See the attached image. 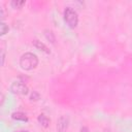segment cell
I'll use <instances>...</instances> for the list:
<instances>
[{
  "label": "cell",
  "instance_id": "obj_1",
  "mask_svg": "<svg viewBox=\"0 0 132 132\" xmlns=\"http://www.w3.org/2000/svg\"><path fill=\"white\" fill-rule=\"evenodd\" d=\"M38 58L33 53H25L20 58V66L24 70H32L38 65Z\"/></svg>",
  "mask_w": 132,
  "mask_h": 132
},
{
  "label": "cell",
  "instance_id": "obj_2",
  "mask_svg": "<svg viewBox=\"0 0 132 132\" xmlns=\"http://www.w3.org/2000/svg\"><path fill=\"white\" fill-rule=\"evenodd\" d=\"M64 21L69 28H75L78 24L77 12L72 7H66L64 10Z\"/></svg>",
  "mask_w": 132,
  "mask_h": 132
},
{
  "label": "cell",
  "instance_id": "obj_3",
  "mask_svg": "<svg viewBox=\"0 0 132 132\" xmlns=\"http://www.w3.org/2000/svg\"><path fill=\"white\" fill-rule=\"evenodd\" d=\"M10 92L16 95H27L29 93L28 87L22 81H13L9 88Z\"/></svg>",
  "mask_w": 132,
  "mask_h": 132
},
{
  "label": "cell",
  "instance_id": "obj_4",
  "mask_svg": "<svg viewBox=\"0 0 132 132\" xmlns=\"http://www.w3.org/2000/svg\"><path fill=\"white\" fill-rule=\"evenodd\" d=\"M69 125V118L67 116H61L57 122V130L58 132H66Z\"/></svg>",
  "mask_w": 132,
  "mask_h": 132
},
{
  "label": "cell",
  "instance_id": "obj_5",
  "mask_svg": "<svg viewBox=\"0 0 132 132\" xmlns=\"http://www.w3.org/2000/svg\"><path fill=\"white\" fill-rule=\"evenodd\" d=\"M33 45L38 50V51H40V52H42V53H44V54H50L51 53V51L48 50V47L43 43V42H41L40 40H34L33 41Z\"/></svg>",
  "mask_w": 132,
  "mask_h": 132
},
{
  "label": "cell",
  "instance_id": "obj_6",
  "mask_svg": "<svg viewBox=\"0 0 132 132\" xmlns=\"http://www.w3.org/2000/svg\"><path fill=\"white\" fill-rule=\"evenodd\" d=\"M11 118L15 121H21V122H27L28 121V118L27 116L24 113V112H21V111H16V112H13L11 114Z\"/></svg>",
  "mask_w": 132,
  "mask_h": 132
},
{
  "label": "cell",
  "instance_id": "obj_7",
  "mask_svg": "<svg viewBox=\"0 0 132 132\" xmlns=\"http://www.w3.org/2000/svg\"><path fill=\"white\" fill-rule=\"evenodd\" d=\"M37 121H38V123L42 126V127H44V128H47L48 127V125H50V119L45 116V114H39L38 116V118H37Z\"/></svg>",
  "mask_w": 132,
  "mask_h": 132
},
{
  "label": "cell",
  "instance_id": "obj_8",
  "mask_svg": "<svg viewBox=\"0 0 132 132\" xmlns=\"http://www.w3.org/2000/svg\"><path fill=\"white\" fill-rule=\"evenodd\" d=\"M44 37H45L46 40L50 41L51 43H55L56 37H55L53 31H51V30H44Z\"/></svg>",
  "mask_w": 132,
  "mask_h": 132
},
{
  "label": "cell",
  "instance_id": "obj_9",
  "mask_svg": "<svg viewBox=\"0 0 132 132\" xmlns=\"http://www.w3.org/2000/svg\"><path fill=\"white\" fill-rule=\"evenodd\" d=\"M10 5L13 8H22L25 5V1H16V0H14V1H11Z\"/></svg>",
  "mask_w": 132,
  "mask_h": 132
},
{
  "label": "cell",
  "instance_id": "obj_10",
  "mask_svg": "<svg viewBox=\"0 0 132 132\" xmlns=\"http://www.w3.org/2000/svg\"><path fill=\"white\" fill-rule=\"evenodd\" d=\"M8 30H9L8 26H7L4 22H2L1 25H0V32H1V35L3 36V35H5L6 33H8Z\"/></svg>",
  "mask_w": 132,
  "mask_h": 132
},
{
  "label": "cell",
  "instance_id": "obj_11",
  "mask_svg": "<svg viewBox=\"0 0 132 132\" xmlns=\"http://www.w3.org/2000/svg\"><path fill=\"white\" fill-rule=\"evenodd\" d=\"M39 99H40L39 93L36 92V91H33V92L31 93V95H30V100H31V101H38Z\"/></svg>",
  "mask_w": 132,
  "mask_h": 132
},
{
  "label": "cell",
  "instance_id": "obj_12",
  "mask_svg": "<svg viewBox=\"0 0 132 132\" xmlns=\"http://www.w3.org/2000/svg\"><path fill=\"white\" fill-rule=\"evenodd\" d=\"M4 60H5V54H4V51L2 50L1 51V65L2 66L4 65Z\"/></svg>",
  "mask_w": 132,
  "mask_h": 132
},
{
  "label": "cell",
  "instance_id": "obj_13",
  "mask_svg": "<svg viewBox=\"0 0 132 132\" xmlns=\"http://www.w3.org/2000/svg\"><path fill=\"white\" fill-rule=\"evenodd\" d=\"M79 132H89V130H88L87 127H81L80 130H79Z\"/></svg>",
  "mask_w": 132,
  "mask_h": 132
},
{
  "label": "cell",
  "instance_id": "obj_14",
  "mask_svg": "<svg viewBox=\"0 0 132 132\" xmlns=\"http://www.w3.org/2000/svg\"><path fill=\"white\" fill-rule=\"evenodd\" d=\"M18 132H28V131H18Z\"/></svg>",
  "mask_w": 132,
  "mask_h": 132
}]
</instances>
